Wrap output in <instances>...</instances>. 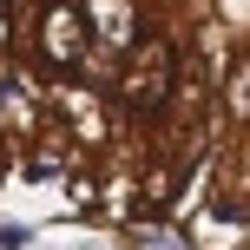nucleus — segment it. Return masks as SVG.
I'll use <instances>...</instances> for the list:
<instances>
[{
	"instance_id": "1",
	"label": "nucleus",
	"mask_w": 250,
	"mask_h": 250,
	"mask_svg": "<svg viewBox=\"0 0 250 250\" xmlns=\"http://www.w3.org/2000/svg\"><path fill=\"white\" fill-rule=\"evenodd\" d=\"M185 60H191V46H178L171 33L151 26V33L125 53V66L112 73V86H105V92H112L119 125L151 132L158 119H171V99H178V86H185Z\"/></svg>"
},
{
	"instance_id": "2",
	"label": "nucleus",
	"mask_w": 250,
	"mask_h": 250,
	"mask_svg": "<svg viewBox=\"0 0 250 250\" xmlns=\"http://www.w3.org/2000/svg\"><path fill=\"white\" fill-rule=\"evenodd\" d=\"M26 53L46 79H86V66H92L86 0H40L33 26H26Z\"/></svg>"
},
{
	"instance_id": "3",
	"label": "nucleus",
	"mask_w": 250,
	"mask_h": 250,
	"mask_svg": "<svg viewBox=\"0 0 250 250\" xmlns=\"http://www.w3.org/2000/svg\"><path fill=\"white\" fill-rule=\"evenodd\" d=\"M217 119H224V132H250V40L230 53L224 79H217Z\"/></svg>"
},
{
	"instance_id": "4",
	"label": "nucleus",
	"mask_w": 250,
	"mask_h": 250,
	"mask_svg": "<svg viewBox=\"0 0 250 250\" xmlns=\"http://www.w3.org/2000/svg\"><path fill=\"white\" fill-rule=\"evenodd\" d=\"M132 244H138V250H198L191 237H171L165 224H138V230H132Z\"/></svg>"
},
{
	"instance_id": "5",
	"label": "nucleus",
	"mask_w": 250,
	"mask_h": 250,
	"mask_svg": "<svg viewBox=\"0 0 250 250\" xmlns=\"http://www.w3.org/2000/svg\"><path fill=\"white\" fill-rule=\"evenodd\" d=\"M26 46V26H20V0H0V53Z\"/></svg>"
},
{
	"instance_id": "6",
	"label": "nucleus",
	"mask_w": 250,
	"mask_h": 250,
	"mask_svg": "<svg viewBox=\"0 0 250 250\" xmlns=\"http://www.w3.org/2000/svg\"><path fill=\"white\" fill-rule=\"evenodd\" d=\"M0 250H40V230L20 217H0Z\"/></svg>"
}]
</instances>
